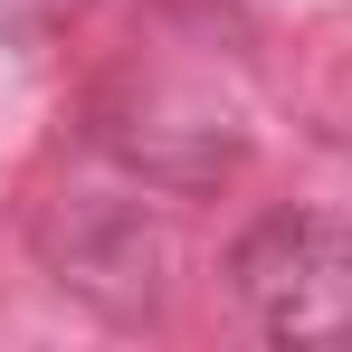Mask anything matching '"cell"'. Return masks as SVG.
Instances as JSON below:
<instances>
[{
  "instance_id": "obj_1",
  "label": "cell",
  "mask_w": 352,
  "mask_h": 352,
  "mask_svg": "<svg viewBox=\"0 0 352 352\" xmlns=\"http://www.w3.org/2000/svg\"><path fill=\"white\" fill-rule=\"evenodd\" d=\"M238 295L276 343H352V238L324 219H267L238 248Z\"/></svg>"
},
{
  "instance_id": "obj_2",
  "label": "cell",
  "mask_w": 352,
  "mask_h": 352,
  "mask_svg": "<svg viewBox=\"0 0 352 352\" xmlns=\"http://www.w3.org/2000/svg\"><path fill=\"white\" fill-rule=\"evenodd\" d=\"M67 10H76V0H0V38H10V48H29V38H48V29H58Z\"/></svg>"
}]
</instances>
